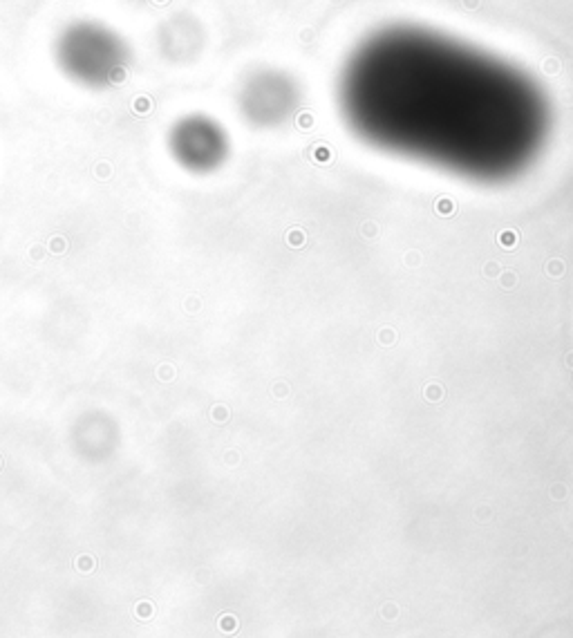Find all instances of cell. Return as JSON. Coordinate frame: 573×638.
Wrapping results in <instances>:
<instances>
[{"mask_svg": "<svg viewBox=\"0 0 573 638\" xmlns=\"http://www.w3.org/2000/svg\"><path fill=\"white\" fill-rule=\"evenodd\" d=\"M338 106L356 137L472 182H506L540 157L551 110L524 70L428 27L392 25L354 47Z\"/></svg>", "mask_w": 573, "mask_h": 638, "instance_id": "6da1fadb", "label": "cell"}, {"mask_svg": "<svg viewBox=\"0 0 573 638\" xmlns=\"http://www.w3.org/2000/svg\"><path fill=\"white\" fill-rule=\"evenodd\" d=\"M168 150L188 173H213L229 157V134L211 116L188 114L170 128Z\"/></svg>", "mask_w": 573, "mask_h": 638, "instance_id": "3957f363", "label": "cell"}, {"mask_svg": "<svg viewBox=\"0 0 573 638\" xmlns=\"http://www.w3.org/2000/svg\"><path fill=\"white\" fill-rule=\"evenodd\" d=\"M61 72L81 88L103 90L119 83L128 67L126 45L108 27L78 23L56 43Z\"/></svg>", "mask_w": 573, "mask_h": 638, "instance_id": "7a4b0ae2", "label": "cell"}, {"mask_svg": "<svg viewBox=\"0 0 573 638\" xmlns=\"http://www.w3.org/2000/svg\"><path fill=\"white\" fill-rule=\"evenodd\" d=\"M298 92L289 76L280 72H260L242 88L240 108L255 126H275L293 112Z\"/></svg>", "mask_w": 573, "mask_h": 638, "instance_id": "277c9868", "label": "cell"}]
</instances>
